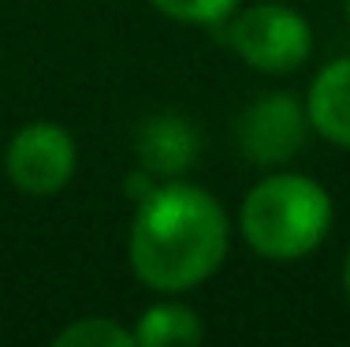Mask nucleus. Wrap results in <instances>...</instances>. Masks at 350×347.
I'll list each match as a JSON object with an SVG mask.
<instances>
[{
    "mask_svg": "<svg viewBox=\"0 0 350 347\" xmlns=\"http://www.w3.org/2000/svg\"><path fill=\"white\" fill-rule=\"evenodd\" d=\"M231 224L209 191L164 179L138 198L131 224V269L146 287L179 295L205 284L228 258Z\"/></svg>",
    "mask_w": 350,
    "mask_h": 347,
    "instance_id": "obj_1",
    "label": "nucleus"
},
{
    "mask_svg": "<svg viewBox=\"0 0 350 347\" xmlns=\"http://www.w3.org/2000/svg\"><path fill=\"white\" fill-rule=\"evenodd\" d=\"M250 250L269 261H298L324 243L332 228V194L298 172H272L250 187L239 209Z\"/></svg>",
    "mask_w": 350,
    "mask_h": 347,
    "instance_id": "obj_2",
    "label": "nucleus"
},
{
    "mask_svg": "<svg viewBox=\"0 0 350 347\" xmlns=\"http://www.w3.org/2000/svg\"><path fill=\"white\" fill-rule=\"evenodd\" d=\"M231 49L265 75H287L313 53V30L302 12L287 4H254L231 19Z\"/></svg>",
    "mask_w": 350,
    "mask_h": 347,
    "instance_id": "obj_3",
    "label": "nucleus"
},
{
    "mask_svg": "<svg viewBox=\"0 0 350 347\" xmlns=\"http://www.w3.org/2000/svg\"><path fill=\"white\" fill-rule=\"evenodd\" d=\"M75 164H79V146L71 131L49 120L19 127L4 153L8 179L30 198H49L64 191L75 176Z\"/></svg>",
    "mask_w": 350,
    "mask_h": 347,
    "instance_id": "obj_4",
    "label": "nucleus"
},
{
    "mask_svg": "<svg viewBox=\"0 0 350 347\" xmlns=\"http://www.w3.org/2000/svg\"><path fill=\"white\" fill-rule=\"evenodd\" d=\"M310 131H313L310 112L298 97L265 94L243 109L235 138L254 164H269L272 168V164H287L295 153H302Z\"/></svg>",
    "mask_w": 350,
    "mask_h": 347,
    "instance_id": "obj_5",
    "label": "nucleus"
},
{
    "mask_svg": "<svg viewBox=\"0 0 350 347\" xmlns=\"http://www.w3.org/2000/svg\"><path fill=\"white\" fill-rule=\"evenodd\" d=\"M198 150H202L198 131L175 112L149 116L135 138L138 168H146V176H161V179H179L198 161Z\"/></svg>",
    "mask_w": 350,
    "mask_h": 347,
    "instance_id": "obj_6",
    "label": "nucleus"
},
{
    "mask_svg": "<svg viewBox=\"0 0 350 347\" xmlns=\"http://www.w3.org/2000/svg\"><path fill=\"white\" fill-rule=\"evenodd\" d=\"M306 112L317 135H324L332 146L350 150V56L332 60L321 75L313 79Z\"/></svg>",
    "mask_w": 350,
    "mask_h": 347,
    "instance_id": "obj_7",
    "label": "nucleus"
},
{
    "mask_svg": "<svg viewBox=\"0 0 350 347\" xmlns=\"http://www.w3.org/2000/svg\"><path fill=\"white\" fill-rule=\"evenodd\" d=\"M131 333H135V347H190L205 336V325L194 307L179 299H161L138 313Z\"/></svg>",
    "mask_w": 350,
    "mask_h": 347,
    "instance_id": "obj_8",
    "label": "nucleus"
},
{
    "mask_svg": "<svg viewBox=\"0 0 350 347\" xmlns=\"http://www.w3.org/2000/svg\"><path fill=\"white\" fill-rule=\"evenodd\" d=\"M56 347H135V333L112 318H79L56 333Z\"/></svg>",
    "mask_w": 350,
    "mask_h": 347,
    "instance_id": "obj_9",
    "label": "nucleus"
},
{
    "mask_svg": "<svg viewBox=\"0 0 350 347\" xmlns=\"http://www.w3.org/2000/svg\"><path fill=\"white\" fill-rule=\"evenodd\" d=\"M161 15L187 27H216V23L231 19L239 0H149Z\"/></svg>",
    "mask_w": 350,
    "mask_h": 347,
    "instance_id": "obj_10",
    "label": "nucleus"
},
{
    "mask_svg": "<svg viewBox=\"0 0 350 347\" xmlns=\"http://www.w3.org/2000/svg\"><path fill=\"white\" fill-rule=\"evenodd\" d=\"M343 287H347V299H350V250H347V261H343Z\"/></svg>",
    "mask_w": 350,
    "mask_h": 347,
    "instance_id": "obj_11",
    "label": "nucleus"
},
{
    "mask_svg": "<svg viewBox=\"0 0 350 347\" xmlns=\"http://www.w3.org/2000/svg\"><path fill=\"white\" fill-rule=\"evenodd\" d=\"M343 12H347V23H350V0H343Z\"/></svg>",
    "mask_w": 350,
    "mask_h": 347,
    "instance_id": "obj_12",
    "label": "nucleus"
}]
</instances>
